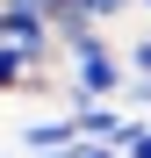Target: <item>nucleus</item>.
<instances>
[{
	"label": "nucleus",
	"mask_w": 151,
	"mask_h": 158,
	"mask_svg": "<svg viewBox=\"0 0 151 158\" xmlns=\"http://www.w3.org/2000/svg\"><path fill=\"white\" fill-rule=\"evenodd\" d=\"M122 86H130V65H122V50L108 36L65 50V101H72V115H79L86 101H122Z\"/></svg>",
	"instance_id": "f257e3e1"
},
{
	"label": "nucleus",
	"mask_w": 151,
	"mask_h": 158,
	"mask_svg": "<svg viewBox=\"0 0 151 158\" xmlns=\"http://www.w3.org/2000/svg\"><path fill=\"white\" fill-rule=\"evenodd\" d=\"M43 86H50V65L36 58V50L0 43V101H7V94H43Z\"/></svg>",
	"instance_id": "f03ea898"
},
{
	"label": "nucleus",
	"mask_w": 151,
	"mask_h": 158,
	"mask_svg": "<svg viewBox=\"0 0 151 158\" xmlns=\"http://www.w3.org/2000/svg\"><path fill=\"white\" fill-rule=\"evenodd\" d=\"M79 115H43V122H22V151L29 158H58V151H79Z\"/></svg>",
	"instance_id": "7ed1b4c3"
},
{
	"label": "nucleus",
	"mask_w": 151,
	"mask_h": 158,
	"mask_svg": "<svg viewBox=\"0 0 151 158\" xmlns=\"http://www.w3.org/2000/svg\"><path fill=\"white\" fill-rule=\"evenodd\" d=\"M122 65H130V79H151V36H137L130 50H122Z\"/></svg>",
	"instance_id": "20e7f679"
},
{
	"label": "nucleus",
	"mask_w": 151,
	"mask_h": 158,
	"mask_svg": "<svg viewBox=\"0 0 151 158\" xmlns=\"http://www.w3.org/2000/svg\"><path fill=\"white\" fill-rule=\"evenodd\" d=\"M122 108H130V115H151V79H130V86H122Z\"/></svg>",
	"instance_id": "39448f33"
},
{
	"label": "nucleus",
	"mask_w": 151,
	"mask_h": 158,
	"mask_svg": "<svg viewBox=\"0 0 151 158\" xmlns=\"http://www.w3.org/2000/svg\"><path fill=\"white\" fill-rule=\"evenodd\" d=\"M137 7H144V15H151V0H137Z\"/></svg>",
	"instance_id": "423d86ee"
}]
</instances>
